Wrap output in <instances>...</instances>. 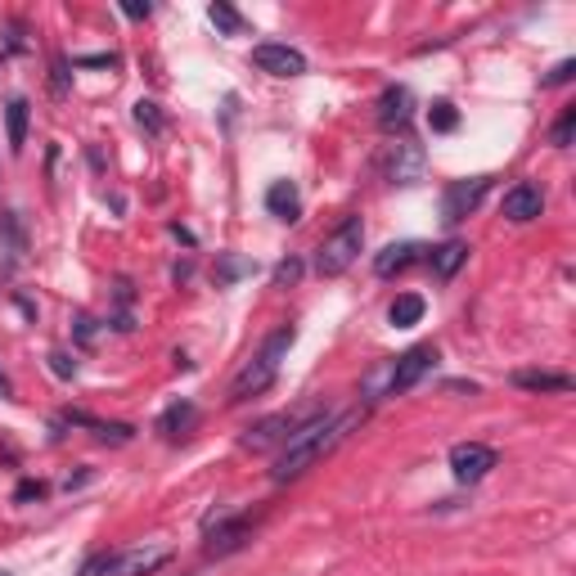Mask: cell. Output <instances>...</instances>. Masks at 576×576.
Returning a JSON list of instances; mask_svg holds the SVG:
<instances>
[{
    "mask_svg": "<svg viewBox=\"0 0 576 576\" xmlns=\"http://www.w3.org/2000/svg\"><path fill=\"white\" fill-rule=\"evenodd\" d=\"M572 72H576V59H563L554 72H545V77H540V86H545V91H554V86H567V82H572Z\"/></svg>",
    "mask_w": 576,
    "mask_h": 576,
    "instance_id": "f1b7e54d",
    "label": "cell"
},
{
    "mask_svg": "<svg viewBox=\"0 0 576 576\" xmlns=\"http://www.w3.org/2000/svg\"><path fill=\"white\" fill-rule=\"evenodd\" d=\"M0 396H14V388H10V379L0 374Z\"/></svg>",
    "mask_w": 576,
    "mask_h": 576,
    "instance_id": "d590c367",
    "label": "cell"
},
{
    "mask_svg": "<svg viewBox=\"0 0 576 576\" xmlns=\"http://www.w3.org/2000/svg\"><path fill=\"white\" fill-rule=\"evenodd\" d=\"M486 189H491V176L451 180V185H446V194H442V221H446V226H460L464 216H473V212L482 207Z\"/></svg>",
    "mask_w": 576,
    "mask_h": 576,
    "instance_id": "52a82bcc",
    "label": "cell"
},
{
    "mask_svg": "<svg viewBox=\"0 0 576 576\" xmlns=\"http://www.w3.org/2000/svg\"><path fill=\"white\" fill-rule=\"evenodd\" d=\"M298 279H302V261H298V257H284V261L275 266V284H279V288H293Z\"/></svg>",
    "mask_w": 576,
    "mask_h": 576,
    "instance_id": "83f0119b",
    "label": "cell"
},
{
    "mask_svg": "<svg viewBox=\"0 0 576 576\" xmlns=\"http://www.w3.org/2000/svg\"><path fill=\"white\" fill-rule=\"evenodd\" d=\"M50 370H54L59 379H72V374H77V360H68L63 351H50Z\"/></svg>",
    "mask_w": 576,
    "mask_h": 576,
    "instance_id": "f546056e",
    "label": "cell"
},
{
    "mask_svg": "<svg viewBox=\"0 0 576 576\" xmlns=\"http://www.w3.org/2000/svg\"><path fill=\"white\" fill-rule=\"evenodd\" d=\"M383 172L392 185H414L423 176V149L414 140H396L388 144V158H383Z\"/></svg>",
    "mask_w": 576,
    "mask_h": 576,
    "instance_id": "30bf717a",
    "label": "cell"
},
{
    "mask_svg": "<svg viewBox=\"0 0 576 576\" xmlns=\"http://www.w3.org/2000/svg\"><path fill=\"white\" fill-rule=\"evenodd\" d=\"M252 536V518H221L212 532H207V545H203V554L207 558H226V554H235V549H244V540Z\"/></svg>",
    "mask_w": 576,
    "mask_h": 576,
    "instance_id": "8fae6325",
    "label": "cell"
},
{
    "mask_svg": "<svg viewBox=\"0 0 576 576\" xmlns=\"http://www.w3.org/2000/svg\"><path fill=\"white\" fill-rule=\"evenodd\" d=\"M360 244H365V221H360V216H342L338 230L324 235V244H320V252H316V275L338 279V275L360 257Z\"/></svg>",
    "mask_w": 576,
    "mask_h": 576,
    "instance_id": "277c9868",
    "label": "cell"
},
{
    "mask_svg": "<svg viewBox=\"0 0 576 576\" xmlns=\"http://www.w3.org/2000/svg\"><path fill=\"white\" fill-rule=\"evenodd\" d=\"M410 117H414L410 91H405V86H388V91L379 95V126H383V131H405Z\"/></svg>",
    "mask_w": 576,
    "mask_h": 576,
    "instance_id": "4fadbf2b",
    "label": "cell"
},
{
    "mask_svg": "<svg viewBox=\"0 0 576 576\" xmlns=\"http://www.w3.org/2000/svg\"><path fill=\"white\" fill-rule=\"evenodd\" d=\"M495 464H500V455H495L491 446H482V442H460V446H451V473H455L460 482H482Z\"/></svg>",
    "mask_w": 576,
    "mask_h": 576,
    "instance_id": "9c48e42d",
    "label": "cell"
},
{
    "mask_svg": "<svg viewBox=\"0 0 576 576\" xmlns=\"http://www.w3.org/2000/svg\"><path fill=\"white\" fill-rule=\"evenodd\" d=\"M514 383L527 388V392H572V379L567 374H549V370H518Z\"/></svg>",
    "mask_w": 576,
    "mask_h": 576,
    "instance_id": "d6986e66",
    "label": "cell"
},
{
    "mask_svg": "<svg viewBox=\"0 0 576 576\" xmlns=\"http://www.w3.org/2000/svg\"><path fill=\"white\" fill-rule=\"evenodd\" d=\"M28 117H32V104L28 100H10L5 126H10V149L14 154H23V144H28Z\"/></svg>",
    "mask_w": 576,
    "mask_h": 576,
    "instance_id": "ffe728a7",
    "label": "cell"
},
{
    "mask_svg": "<svg viewBox=\"0 0 576 576\" xmlns=\"http://www.w3.org/2000/svg\"><path fill=\"white\" fill-rule=\"evenodd\" d=\"M167 563H172L167 545H135V549H113V554L91 558L82 576H154Z\"/></svg>",
    "mask_w": 576,
    "mask_h": 576,
    "instance_id": "3957f363",
    "label": "cell"
},
{
    "mask_svg": "<svg viewBox=\"0 0 576 576\" xmlns=\"http://www.w3.org/2000/svg\"><path fill=\"white\" fill-rule=\"evenodd\" d=\"M207 19H212L216 28H221L226 36H239V32H244V19H239V10H235V5H226V0H216V5L207 10Z\"/></svg>",
    "mask_w": 576,
    "mask_h": 576,
    "instance_id": "cb8c5ba5",
    "label": "cell"
},
{
    "mask_svg": "<svg viewBox=\"0 0 576 576\" xmlns=\"http://www.w3.org/2000/svg\"><path fill=\"white\" fill-rule=\"evenodd\" d=\"M419 252H423L419 244H388V248L374 257V270H379L383 279H392V275H401L405 266H414V261H419Z\"/></svg>",
    "mask_w": 576,
    "mask_h": 576,
    "instance_id": "e0dca14e",
    "label": "cell"
},
{
    "mask_svg": "<svg viewBox=\"0 0 576 576\" xmlns=\"http://www.w3.org/2000/svg\"><path fill=\"white\" fill-rule=\"evenodd\" d=\"M432 365H437V347L432 342H419V347H410L401 360H392L388 365V383H383V396H401V392H410Z\"/></svg>",
    "mask_w": 576,
    "mask_h": 576,
    "instance_id": "5b68a950",
    "label": "cell"
},
{
    "mask_svg": "<svg viewBox=\"0 0 576 576\" xmlns=\"http://www.w3.org/2000/svg\"><path fill=\"white\" fill-rule=\"evenodd\" d=\"M360 419H365V410H342V414L320 410V414H311V419L293 432V437L284 442V451H279V460H275V468H270V482L284 486V482L302 477L311 464H320L324 455H333V451L351 437V428H360Z\"/></svg>",
    "mask_w": 576,
    "mask_h": 576,
    "instance_id": "6da1fadb",
    "label": "cell"
},
{
    "mask_svg": "<svg viewBox=\"0 0 576 576\" xmlns=\"http://www.w3.org/2000/svg\"><path fill=\"white\" fill-rule=\"evenodd\" d=\"M63 419H68V423H77V428H91L100 442H117V446H122V442L135 437V428H131V423H104V419H91L86 410H63Z\"/></svg>",
    "mask_w": 576,
    "mask_h": 576,
    "instance_id": "9a60e30c",
    "label": "cell"
},
{
    "mask_svg": "<svg viewBox=\"0 0 576 576\" xmlns=\"http://www.w3.org/2000/svg\"><path fill=\"white\" fill-rule=\"evenodd\" d=\"M135 122H140L144 131H149V135H163V126H167L154 100H140V104H135Z\"/></svg>",
    "mask_w": 576,
    "mask_h": 576,
    "instance_id": "484cf974",
    "label": "cell"
},
{
    "mask_svg": "<svg viewBox=\"0 0 576 576\" xmlns=\"http://www.w3.org/2000/svg\"><path fill=\"white\" fill-rule=\"evenodd\" d=\"M252 63L261 72H270V77H302V72H307V54L293 50V45H279V41L252 45Z\"/></svg>",
    "mask_w": 576,
    "mask_h": 576,
    "instance_id": "ba28073f",
    "label": "cell"
},
{
    "mask_svg": "<svg viewBox=\"0 0 576 576\" xmlns=\"http://www.w3.org/2000/svg\"><path fill=\"white\" fill-rule=\"evenodd\" d=\"M468 252H473V248L460 244V239H451V244H442V248H432V279H442V284H446V279L468 261Z\"/></svg>",
    "mask_w": 576,
    "mask_h": 576,
    "instance_id": "ac0fdd59",
    "label": "cell"
},
{
    "mask_svg": "<svg viewBox=\"0 0 576 576\" xmlns=\"http://www.w3.org/2000/svg\"><path fill=\"white\" fill-rule=\"evenodd\" d=\"M77 338H82V342L95 338V320H91V316H77Z\"/></svg>",
    "mask_w": 576,
    "mask_h": 576,
    "instance_id": "e575fe53",
    "label": "cell"
},
{
    "mask_svg": "<svg viewBox=\"0 0 576 576\" xmlns=\"http://www.w3.org/2000/svg\"><path fill=\"white\" fill-rule=\"evenodd\" d=\"M324 405H302V410H293V414H270V419H261L257 428H248V437H244V446L248 451H266V446H275V442H288L293 432L311 419V414H320Z\"/></svg>",
    "mask_w": 576,
    "mask_h": 576,
    "instance_id": "8992f818",
    "label": "cell"
},
{
    "mask_svg": "<svg viewBox=\"0 0 576 576\" xmlns=\"http://www.w3.org/2000/svg\"><path fill=\"white\" fill-rule=\"evenodd\" d=\"M82 68H113V54H86V59H77Z\"/></svg>",
    "mask_w": 576,
    "mask_h": 576,
    "instance_id": "836d02e7",
    "label": "cell"
},
{
    "mask_svg": "<svg viewBox=\"0 0 576 576\" xmlns=\"http://www.w3.org/2000/svg\"><path fill=\"white\" fill-rule=\"evenodd\" d=\"M0 239H5L10 257H23L28 252V235L19 226V212H0Z\"/></svg>",
    "mask_w": 576,
    "mask_h": 576,
    "instance_id": "603a6c76",
    "label": "cell"
},
{
    "mask_svg": "<svg viewBox=\"0 0 576 576\" xmlns=\"http://www.w3.org/2000/svg\"><path fill=\"white\" fill-rule=\"evenodd\" d=\"M0 576H10V572H0Z\"/></svg>",
    "mask_w": 576,
    "mask_h": 576,
    "instance_id": "8d00e7d4",
    "label": "cell"
},
{
    "mask_svg": "<svg viewBox=\"0 0 576 576\" xmlns=\"http://www.w3.org/2000/svg\"><path fill=\"white\" fill-rule=\"evenodd\" d=\"M266 212L275 216V221L293 226L298 216H302V194H298V185H293V180H275V185L266 189Z\"/></svg>",
    "mask_w": 576,
    "mask_h": 576,
    "instance_id": "5bb4252c",
    "label": "cell"
},
{
    "mask_svg": "<svg viewBox=\"0 0 576 576\" xmlns=\"http://www.w3.org/2000/svg\"><path fill=\"white\" fill-rule=\"evenodd\" d=\"M244 275H257V261L252 257H235V252H226L221 261H216V284H235V279H244Z\"/></svg>",
    "mask_w": 576,
    "mask_h": 576,
    "instance_id": "7402d4cb",
    "label": "cell"
},
{
    "mask_svg": "<svg viewBox=\"0 0 576 576\" xmlns=\"http://www.w3.org/2000/svg\"><path fill=\"white\" fill-rule=\"evenodd\" d=\"M298 342V329L293 324H284V329H275L266 342H261V351L248 360V365L235 374V383H230V401H248V396H261L270 383H275V374H279V360L288 356V347Z\"/></svg>",
    "mask_w": 576,
    "mask_h": 576,
    "instance_id": "7a4b0ae2",
    "label": "cell"
},
{
    "mask_svg": "<svg viewBox=\"0 0 576 576\" xmlns=\"http://www.w3.org/2000/svg\"><path fill=\"white\" fill-rule=\"evenodd\" d=\"M122 14H126V19H149V14H154V5H140V0H126Z\"/></svg>",
    "mask_w": 576,
    "mask_h": 576,
    "instance_id": "1f68e13d",
    "label": "cell"
},
{
    "mask_svg": "<svg viewBox=\"0 0 576 576\" xmlns=\"http://www.w3.org/2000/svg\"><path fill=\"white\" fill-rule=\"evenodd\" d=\"M41 495H45V482H32V477L19 482V491H14V500H41Z\"/></svg>",
    "mask_w": 576,
    "mask_h": 576,
    "instance_id": "4dcf8cb0",
    "label": "cell"
},
{
    "mask_svg": "<svg viewBox=\"0 0 576 576\" xmlns=\"http://www.w3.org/2000/svg\"><path fill=\"white\" fill-rule=\"evenodd\" d=\"M198 423V405L194 401H176L172 410H163V419H158V432L167 442H180V437H189V428Z\"/></svg>",
    "mask_w": 576,
    "mask_h": 576,
    "instance_id": "2e32d148",
    "label": "cell"
},
{
    "mask_svg": "<svg viewBox=\"0 0 576 576\" xmlns=\"http://www.w3.org/2000/svg\"><path fill=\"white\" fill-rule=\"evenodd\" d=\"M540 207H545V194H540V185H532V180H518L509 194H504V203H500V212L509 216L514 226H527V221H536V216H540Z\"/></svg>",
    "mask_w": 576,
    "mask_h": 576,
    "instance_id": "7c38bea8",
    "label": "cell"
},
{
    "mask_svg": "<svg viewBox=\"0 0 576 576\" xmlns=\"http://www.w3.org/2000/svg\"><path fill=\"white\" fill-rule=\"evenodd\" d=\"M572 131H576V108H563V117H558L554 131H549L554 149H567V144H572Z\"/></svg>",
    "mask_w": 576,
    "mask_h": 576,
    "instance_id": "4316f807",
    "label": "cell"
},
{
    "mask_svg": "<svg viewBox=\"0 0 576 576\" xmlns=\"http://www.w3.org/2000/svg\"><path fill=\"white\" fill-rule=\"evenodd\" d=\"M63 91H68V63L59 59L54 63V95H63Z\"/></svg>",
    "mask_w": 576,
    "mask_h": 576,
    "instance_id": "d6a6232c",
    "label": "cell"
},
{
    "mask_svg": "<svg viewBox=\"0 0 576 576\" xmlns=\"http://www.w3.org/2000/svg\"><path fill=\"white\" fill-rule=\"evenodd\" d=\"M428 122H432V131H455L460 126V108L451 104V100H437V104H432V113H428Z\"/></svg>",
    "mask_w": 576,
    "mask_h": 576,
    "instance_id": "d4e9b609",
    "label": "cell"
},
{
    "mask_svg": "<svg viewBox=\"0 0 576 576\" xmlns=\"http://www.w3.org/2000/svg\"><path fill=\"white\" fill-rule=\"evenodd\" d=\"M423 311H428V302H423L419 293H401V298L388 307V320H392L396 329H410V324L423 320Z\"/></svg>",
    "mask_w": 576,
    "mask_h": 576,
    "instance_id": "44dd1931",
    "label": "cell"
}]
</instances>
